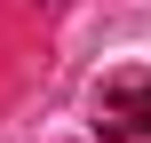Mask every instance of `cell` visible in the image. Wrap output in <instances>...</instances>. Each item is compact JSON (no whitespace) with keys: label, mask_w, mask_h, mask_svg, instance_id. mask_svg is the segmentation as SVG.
Listing matches in <instances>:
<instances>
[{"label":"cell","mask_w":151,"mask_h":143,"mask_svg":"<svg viewBox=\"0 0 151 143\" xmlns=\"http://www.w3.org/2000/svg\"><path fill=\"white\" fill-rule=\"evenodd\" d=\"M96 135L104 143H143L151 135V72L143 64L111 72V80L96 88Z\"/></svg>","instance_id":"1"},{"label":"cell","mask_w":151,"mask_h":143,"mask_svg":"<svg viewBox=\"0 0 151 143\" xmlns=\"http://www.w3.org/2000/svg\"><path fill=\"white\" fill-rule=\"evenodd\" d=\"M40 8H64V0H40Z\"/></svg>","instance_id":"2"}]
</instances>
